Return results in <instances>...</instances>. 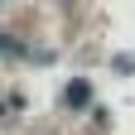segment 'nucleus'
I'll list each match as a JSON object with an SVG mask.
<instances>
[{"label": "nucleus", "instance_id": "f257e3e1", "mask_svg": "<svg viewBox=\"0 0 135 135\" xmlns=\"http://www.w3.org/2000/svg\"><path fill=\"white\" fill-rule=\"evenodd\" d=\"M68 101L82 106V101H87V82H73V87H68Z\"/></svg>", "mask_w": 135, "mask_h": 135}, {"label": "nucleus", "instance_id": "f03ea898", "mask_svg": "<svg viewBox=\"0 0 135 135\" xmlns=\"http://www.w3.org/2000/svg\"><path fill=\"white\" fill-rule=\"evenodd\" d=\"M0 53H5V58H15V53H20V44H15V39H0Z\"/></svg>", "mask_w": 135, "mask_h": 135}]
</instances>
